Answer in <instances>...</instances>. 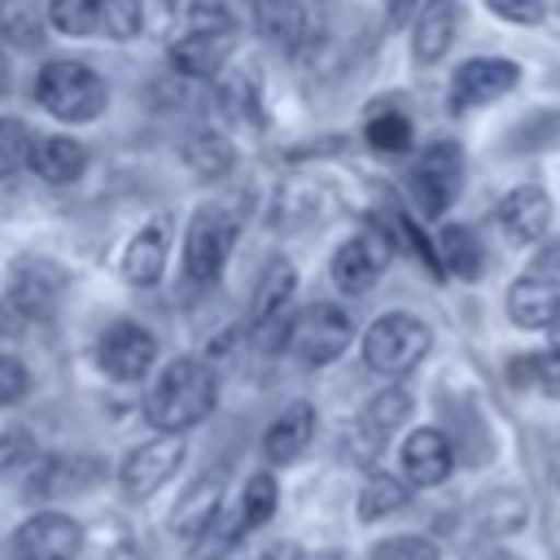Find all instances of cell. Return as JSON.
<instances>
[{"label": "cell", "mask_w": 560, "mask_h": 560, "mask_svg": "<svg viewBox=\"0 0 560 560\" xmlns=\"http://www.w3.org/2000/svg\"><path fill=\"white\" fill-rule=\"evenodd\" d=\"M254 31L271 48L298 57L311 44V13L302 0H254Z\"/></svg>", "instance_id": "cell-20"}, {"label": "cell", "mask_w": 560, "mask_h": 560, "mask_svg": "<svg viewBox=\"0 0 560 560\" xmlns=\"http://www.w3.org/2000/svg\"><path fill=\"white\" fill-rule=\"evenodd\" d=\"M188 26H206V31H236V18L228 9V0H188L184 4Z\"/></svg>", "instance_id": "cell-38"}, {"label": "cell", "mask_w": 560, "mask_h": 560, "mask_svg": "<svg viewBox=\"0 0 560 560\" xmlns=\"http://www.w3.org/2000/svg\"><path fill=\"white\" fill-rule=\"evenodd\" d=\"M368 560H442V547L424 534H389L368 551Z\"/></svg>", "instance_id": "cell-35"}, {"label": "cell", "mask_w": 560, "mask_h": 560, "mask_svg": "<svg viewBox=\"0 0 560 560\" xmlns=\"http://www.w3.org/2000/svg\"><path fill=\"white\" fill-rule=\"evenodd\" d=\"M241 534H245V529H241V521L219 512V521H214L201 538H192V542H188V560H223V556L236 547V538H241Z\"/></svg>", "instance_id": "cell-34"}, {"label": "cell", "mask_w": 560, "mask_h": 560, "mask_svg": "<svg viewBox=\"0 0 560 560\" xmlns=\"http://www.w3.org/2000/svg\"><path fill=\"white\" fill-rule=\"evenodd\" d=\"M293 289H298V271L289 258H271L249 293V306H245V328L258 337L267 332L271 324H280L289 315V302H293Z\"/></svg>", "instance_id": "cell-18"}, {"label": "cell", "mask_w": 560, "mask_h": 560, "mask_svg": "<svg viewBox=\"0 0 560 560\" xmlns=\"http://www.w3.org/2000/svg\"><path fill=\"white\" fill-rule=\"evenodd\" d=\"M407 420H411V394H407L402 385H385L381 394H372V398L363 402V411H359V420H354V433H359L363 451L376 455Z\"/></svg>", "instance_id": "cell-21"}, {"label": "cell", "mask_w": 560, "mask_h": 560, "mask_svg": "<svg viewBox=\"0 0 560 560\" xmlns=\"http://www.w3.org/2000/svg\"><path fill=\"white\" fill-rule=\"evenodd\" d=\"M26 455H31V438H26L22 429H4V433H0V472L18 468Z\"/></svg>", "instance_id": "cell-41"}, {"label": "cell", "mask_w": 560, "mask_h": 560, "mask_svg": "<svg viewBox=\"0 0 560 560\" xmlns=\"http://www.w3.org/2000/svg\"><path fill=\"white\" fill-rule=\"evenodd\" d=\"M433 245H438L442 271H451L459 280H477L486 271V249H481V241H477V232L468 223H442Z\"/></svg>", "instance_id": "cell-28"}, {"label": "cell", "mask_w": 560, "mask_h": 560, "mask_svg": "<svg viewBox=\"0 0 560 560\" xmlns=\"http://www.w3.org/2000/svg\"><path fill=\"white\" fill-rule=\"evenodd\" d=\"M486 9L512 26H538L547 18V4L542 0H486Z\"/></svg>", "instance_id": "cell-39"}, {"label": "cell", "mask_w": 560, "mask_h": 560, "mask_svg": "<svg viewBox=\"0 0 560 560\" xmlns=\"http://www.w3.org/2000/svg\"><path fill=\"white\" fill-rule=\"evenodd\" d=\"M162 4H166V9H184L188 0H162Z\"/></svg>", "instance_id": "cell-45"}, {"label": "cell", "mask_w": 560, "mask_h": 560, "mask_svg": "<svg viewBox=\"0 0 560 560\" xmlns=\"http://www.w3.org/2000/svg\"><path fill=\"white\" fill-rule=\"evenodd\" d=\"M398 464H402V477L416 486V490H433L451 477L455 468V451H451V438L442 429H411L402 438V451H398Z\"/></svg>", "instance_id": "cell-16"}, {"label": "cell", "mask_w": 560, "mask_h": 560, "mask_svg": "<svg viewBox=\"0 0 560 560\" xmlns=\"http://www.w3.org/2000/svg\"><path fill=\"white\" fill-rule=\"evenodd\" d=\"M363 136H368V144H372L376 153H385V158L411 149V122H407V114H394V109L372 114L368 127H363Z\"/></svg>", "instance_id": "cell-32"}, {"label": "cell", "mask_w": 560, "mask_h": 560, "mask_svg": "<svg viewBox=\"0 0 560 560\" xmlns=\"http://www.w3.org/2000/svg\"><path fill=\"white\" fill-rule=\"evenodd\" d=\"M105 464L96 455H48L39 459L35 477L26 481V494L39 499V503H52V499H70V494H83L101 481Z\"/></svg>", "instance_id": "cell-17"}, {"label": "cell", "mask_w": 560, "mask_h": 560, "mask_svg": "<svg viewBox=\"0 0 560 560\" xmlns=\"http://www.w3.org/2000/svg\"><path fill=\"white\" fill-rule=\"evenodd\" d=\"M26 389H31L26 363H22L18 354L0 350V411H4V407H13V402H22V398H26Z\"/></svg>", "instance_id": "cell-37"}, {"label": "cell", "mask_w": 560, "mask_h": 560, "mask_svg": "<svg viewBox=\"0 0 560 560\" xmlns=\"http://www.w3.org/2000/svg\"><path fill=\"white\" fill-rule=\"evenodd\" d=\"M508 315L521 328H556L560 324V276L529 271L508 284Z\"/></svg>", "instance_id": "cell-19"}, {"label": "cell", "mask_w": 560, "mask_h": 560, "mask_svg": "<svg viewBox=\"0 0 560 560\" xmlns=\"http://www.w3.org/2000/svg\"><path fill=\"white\" fill-rule=\"evenodd\" d=\"M516 83H521V66L512 57H468L451 74V105L477 109V105L508 96Z\"/></svg>", "instance_id": "cell-13"}, {"label": "cell", "mask_w": 560, "mask_h": 560, "mask_svg": "<svg viewBox=\"0 0 560 560\" xmlns=\"http://www.w3.org/2000/svg\"><path fill=\"white\" fill-rule=\"evenodd\" d=\"M26 171H35L44 184H74L88 171V149L74 136H35Z\"/></svg>", "instance_id": "cell-25"}, {"label": "cell", "mask_w": 560, "mask_h": 560, "mask_svg": "<svg viewBox=\"0 0 560 560\" xmlns=\"http://www.w3.org/2000/svg\"><path fill=\"white\" fill-rule=\"evenodd\" d=\"M459 560H521L512 547H472V551H464Z\"/></svg>", "instance_id": "cell-43"}, {"label": "cell", "mask_w": 560, "mask_h": 560, "mask_svg": "<svg viewBox=\"0 0 560 560\" xmlns=\"http://www.w3.org/2000/svg\"><path fill=\"white\" fill-rule=\"evenodd\" d=\"M48 26L74 39H136L144 26L140 0H48Z\"/></svg>", "instance_id": "cell-5"}, {"label": "cell", "mask_w": 560, "mask_h": 560, "mask_svg": "<svg viewBox=\"0 0 560 560\" xmlns=\"http://www.w3.org/2000/svg\"><path fill=\"white\" fill-rule=\"evenodd\" d=\"M184 162H188V171H192V175H201V179H219V175H228V171H232L236 149L228 144V136H219V131L201 127V131H192V136L184 140Z\"/></svg>", "instance_id": "cell-29"}, {"label": "cell", "mask_w": 560, "mask_h": 560, "mask_svg": "<svg viewBox=\"0 0 560 560\" xmlns=\"http://www.w3.org/2000/svg\"><path fill=\"white\" fill-rule=\"evenodd\" d=\"M166 254H171L166 223H162V219L144 223V228L127 241V249H122V280H127V284H136V289L158 284V280H162V271H166Z\"/></svg>", "instance_id": "cell-24"}, {"label": "cell", "mask_w": 560, "mask_h": 560, "mask_svg": "<svg viewBox=\"0 0 560 560\" xmlns=\"http://www.w3.org/2000/svg\"><path fill=\"white\" fill-rule=\"evenodd\" d=\"M214 101H219V114L232 127H262V88H258L254 70L223 74L219 88H214Z\"/></svg>", "instance_id": "cell-27"}, {"label": "cell", "mask_w": 560, "mask_h": 560, "mask_svg": "<svg viewBox=\"0 0 560 560\" xmlns=\"http://www.w3.org/2000/svg\"><path fill=\"white\" fill-rule=\"evenodd\" d=\"M35 101L57 122H92L109 105V83L74 57H52L35 74Z\"/></svg>", "instance_id": "cell-2"}, {"label": "cell", "mask_w": 560, "mask_h": 560, "mask_svg": "<svg viewBox=\"0 0 560 560\" xmlns=\"http://www.w3.org/2000/svg\"><path fill=\"white\" fill-rule=\"evenodd\" d=\"M61 293H66V271L52 262V258H18L9 267V306L26 319H48L57 306H61Z\"/></svg>", "instance_id": "cell-12"}, {"label": "cell", "mask_w": 560, "mask_h": 560, "mask_svg": "<svg viewBox=\"0 0 560 560\" xmlns=\"http://www.w3.org/2000/svg\"><path fill=\"white\" fill-rule=\"evenodd\" d=\"M0 35L13 44H35L39 39V13L31 0H0Z\"/></svg>", "instance_id": "cell-36"}, {"label": "cell", "mask_w": 560, "mask_h": 560, "mask_svg": "<svg viewBox=\"0 0 560 560\" xmlns=\"http://www.w3.org/2000/svg\"><path fill=\"white\" fill-rule=\"evenodd\" d=\"M276 508H280L276 472H254V477H245V486H241V503H236V521H241V529L249 534V529L267 525V521L276 516Z\"/></svg>", "instance_id": "cell-31"}, {"label": "cell", "mask_w": 560, "mask_h": 560, "mask_svg": "<svg viewBox=\"0 0 560 560\" xmlns=\"http://www.w3.org/2000/svg\"><path fill=\"white\" fill-rule=\"evenodd\" d=\"M459 31V0H424L411 18V57L420 66H433L451 52Z\"/></svg>", "instance_id": "cell-23"}, {"label": "cell", "mask_w": 560, "mask_h": 560, "mask_svg": "<svg viewBox=\"0 0 560 560\" xmlns=\"http://www.w3.org/2000/svg\"><path fill=\"white\" fill-rule=\"evenodd\" d=\"M350 337H354L350 315L332 302H315V306L289 315L284 337H280V354L298 359L302 368H328L332 359L346 354Z\"/></svg>", "instance_id": "cell-4"}, {"label": "cell", "mask_w": 560, "mask_h": 560, "mask_svg": "<svg viewBox=\"0 0 560 560\" xmlns=\"http://www.w3.org/2000/svg\"><path fill=\"white\" fill-rule=\"evenodd\" d=\"M407 499H411V481L407 477H398V472H372L363 481V490H359V521L372 525V521L407 508Z\"/></svg>", "instance_id": "cell-30"}, {"label": "cell", "mask_w": 560, "mask_h": 560, "mask_svg": "<svg viewBox=\"0 0 560 560\" xmlns=\"http://www.w3.org/2000/svg\"><path fill=\"white\" fill-rule=\"evenodd\" d=\"M464 188V149L455 140H433L420 149V158L407 171V192L420 214L442 219Z\"/></svg>", "instance_id": "cell-7"}, {"label": "cell", "mask_w": 560, "mask_h": 560, "mask_svg": "<svg viewBox=\"0 0 560 560\" xmlns=\"http://www.w3.org/2000/svg\"><path fill=\"white\" fill-rule=\"evenodd\" d=\"M534 385L542 394H556L560 398V341L547 354H534Z\"/></svg>", "instance_id": "cell-40"}, {"label": "cell", "mask_w": 560, "mask_h": 560, "mask_svg": "<svg viewBox=\"0 0 560 560\" xmlns=\"http://www.w3.org/2000/svg\"><path fill=\"white\" fill-rule=\"evenodd\" d=\"M184 433H162V438H149L140 442L122 464H118V490L131 499V503H144L153 499L184 464Z\"/></svg>", "instance_id": "cell-10"}, {"label": "cell", "mask_w": 560, "mask_h": 560, "mask_svg": "<svg viewBox=\"0 0 560 560\" xmlns=\"http://www.w3.org/2000/svg\"><path fill=\"white\" fill-rule=\"evenodd\" d=\"M433 346V332L420 315L411 311H385L368 324L363 332V363L368 372L394 381V376H407Z\"/></svg>", "instance_id": "cell-3"}, {"label": "cell", "mask_w": 560, "mask_h": 560, "mask_svg": "<svg viewBox=\"0 0 560 560\" xmlns=\"http://www.w3.org/2000/svg\"><path fill=\"white\" fill-rule=\"evenodd\" d=\"M214 402H219L214 368L197 354H179L158 372V381L144 398V420L158 433H188L201 420H210Z\"/></svg>", "instance_id": "cell-1"}, {"label": "cell", "mask_w": 560, "mask_h": 560, "mask_svg": "<svg viewBox=\"0 0 560 560\" xmlns=\"http://www.w3.org/2000/svg\"><path fill=\"white\" fill-rule=\"evenodd\" d=\"M4 302H9V298H0V324H4Z\"/></svg>", "instance_id": "cell-46"}, {"label": "cell", "mask_w": 560, "mask_h": 560, "mask_svg": "<svg viewBox=\"0 0 560 560\" xmlns=\"http://www.w3.org/2000/svg\"><path fill=\"white\" fill-rule=\"evenodd\" d=\"M258 560H306V556H302L298 542H271V547H262Z\"/></svg>", "instance_id": "cell-42"}, {"label": "cell", "mask_w": 560, "mask_h": 560, "mask_svg": "<svg viewBox=\"0 0 560 560\" xmlns=\"http://www.w3.org/2000/svg\"><path fill=\"white\" fill-rule=\"evenodd\" d=\"M494 223L508 245H534L551 228V197L538 184H521L494 206Z\"/></svg>", "instance_id": "cell-15"}, {"label": "cell", "mask_w": 560, "mask_h": 560, "mask_svg": "<svg viewBox=\"0 0 560 560\" xmlns=\"http://www.w3.org/2000/svg\"><path fill=\"white\" fill-rule=\"evenodd\" d=\"M219 499H223V481L219 477H197L184 494H179V503H175V512H171V529L179 534V538H201L214 521H219Z\"/></svg>", "instance_id": "cell-26"}, {"label": "cell", "mask_w": 560, "mask_h": 560, "mask_svg": "<svg viewBox=\"0 0 560 560\" xmlns=\"http://www.w3.org/2000/svg\"><path fill=\"white\" fill-rule=\"evenodd\" d=\"M232 52H236V31L188 26L179 39H171V66L188 79H219Z\"/></svg>", "instance_id": "cell-14"}, {"label": "cell", "mask_w": 560, "mask_h": 560, "mask_svg": "<svg viewBox=\"0 0 560 560\" xmlns=\"http://www.w3.org/2000/svg\"><path fill=\"white\" fill-rule=\"evenodd\" d=\"M13 560H74L83 551V525L70 512H35L9 538Z\"/></svg>", "instance_id": "cell-11"}, {"label": "cell", "mask_w": 560, "mask_h": 560, "mask_svg": "<svg viewBox=\"0 0 560 560\" xmlns=\"http://www.w3.org/2000/svg\"><path fill=\"white\" fill-rule=\"evenodd\" d=\"M311 438H315V407H311L306 398H298V402H289V407L262 429V455H267V464L284 468V464H293V459L306 455Z\"/></svg>", "instance_id": "cell-22"}, {"label": "cell", "mask_w": 560, "mask_h": 560, "mask_svg": "<svg viewBox=\"0 0 560 560\" xmlns=\"http://www.w3.org/2000/svg\"><path fill=\"white\" fill-rule=\"evenodd\" d=\"M96 368L118 381V385H136L158 368V337L153 328H144L140 319H114L105 324V332L96 337Z\"/></svg>", "instance_id": "cell-8"}, {"label": "cell", "mask_w": 560, "mask_h": 560, "mask_svg": "<svg viewBox=\"0 0 560 560\" xmlns=\"http://www.w3.org/2000/svg\"><path fill=\"white\" fill-rule=\"evenodd\" d=\"M236 214L223 210V206H197L188 214V228H184V249H179V262H184V276L192 284H214L232 245H236Z\"/></svg>", "instance_id": "cell-6"}, {"label": "cell", "mask_w": 560, "mask_h": 560, "mask_svg": "<svg viewBox=\"0 0 560 560\" xmlns=\"http://www.w3.org/2000/svg\"><path fill=\"white\" fill-rule=\"evenodd\" d=\"M31 144H35V136L26 131V122L0 114V179L31 166Z\"/></svg>", "instance_id": "cell-33"}, {"label": "cell", "mask_w": 560, "mask_h": 560, "mask_svg": "<svg viewBox=\"0 0 560 560\" xmlns=\"http://www.w3.org/2000/svg\"><path fill=\"white\" fill-rule=\"evenodd\" d=\"M420 13V0H389V22L394 26H402L407 18H416Z\"/></svg>", "instance_id": "cell-44"}, {"label": "cell", "mask_w": 560, "mask_h": 560, "mask_svg": "<svg viewBox=\"0 0 560 560\" xmlns=\"http://www.w3.org/2000/svg\"><path fill=\"white\" fill-rule=\"evenodd\" d=\"M389 258H394V241L385 236V228H363V232L346 236V241L332 249L328 276H332V284H337V293H350V298H354V293H368V289L385 276Z\"/></svg>", "instance_id": "cell-9"}]
</instances>
